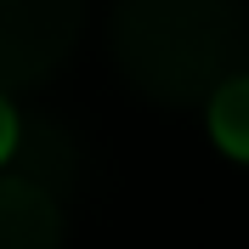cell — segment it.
<instances>
[{"label":"cell","instance_id":"cell-1","mask_svg":"<svg viewBox=\"0 0 249 249\" xmlns=\"http://www.w3.org/2000/svg\"><path fill=\"white\" fill-rule=\"evenodd\" d=\"M244 0H113V62L159 108H198L238 79Z\"/></svg>","mask_w":249,"mask_h":249},{"label":"cell","instance_id":"cell-3","mask_svg":"<svg viewBox=\"0 0 249 249\" xmlns=\"http://www.w3.org/2000/svg\"><path fill=\"white\" fill-rule=\"evenodd\" d=\"M12 181L34 187V193H46L51 204H62L74 193V176H79V147L68 142V130L51 119H23L17 124V147L6 159V170Z\"/></svg>","mask_w":249,"mask_h":249},{"label":"cell","instance_id":"cell-2","mask_svg":"<svg viewBox=\"0 0 249 249\" xmlns=\"http://www.w3.org/2000/svg\"><path fill=\"white\" fill-rule=\"evenodd\" d=\"M85 34V0H0V96L12 102L62 74Z\"/></svg>","mask_w":249,"mask_h":249},{"label":"cell","instance_id":"cell-6","mask_svg":"<svg viewBox=\"0 0 249 249\" xmlns=\"http://www.w3.org/2000/svg\"><path fill=\"white\" fill-rule=\"evenodd\" d=\"M17 124H23V113L0 96V170H6V159H12V147H17Z\"/></svg>","mask_w":249,"mask_h":249},{"label":"cell","instance_id":"cell-5","mask_svg":"<svg viewBox=\"0 0 249 249\" xmlns=\"http://www.w3.org/2000/svg\"><path fill=\"white\" fill-rule=\"evenodd\" d=\"M204 108H210V136L221 142V153H232V159L249 164V74L227 79Z\"/></svg>","mask_w":249,"mask_h":249},{"label":"cell","instance_id":"cell-4","mask_svg":"<svg viewBox=\"0 0 249 249\" xmlns=\"http://www.w3.org/2000/svg\"><path fill=\"white\" fill-rule=\"evenodd\" d=\"M0 249H62V204L0 176Z\"/></svg>","mask_w":249,"mask_h":249}]
</instances>
